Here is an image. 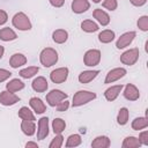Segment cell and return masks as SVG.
I'll list each match as a JSON object with an SVG mask.
<instances>
[{"mask_svg": "<svg viewBox=\"0 0 148 148\" xmlns=\"http://www.w3.org/2000/svg\"><path fill=\"white\" fill-rule=\"evenodd\" d=\"M59 56L53 47H45L39 53V61L44 67H51L58 62Z\"/></svg>", "mask_w": 148, "mask_h": 148, "instance_id": "6da1fadb", "label": "cell"}, {"mask_svg": "<svg viewBox=\"0 0 148 148\" xmlns=\"http://www.w3.org/2000/svg\"><path fill=\"white\" fill-rule=\"evenodd\" d=\"M97 97V95L92 91H88V90H79L74 94L73 96V101H72V106L73 108H77V106H82L91 101H94Z\"/></svg>", "mask_w": 148, "mask_h": 148, "instance_id": "7a4b0ae2", "label": "cell"}, {"mask_svg": "<svg viewBox=\"0 0 148 148\" xmlns=\"http://www.w3.org/2000/svg\"><path fill=\"white\" fill-rule=\"evenodd\" d=\"M12 24L14 28H16L17 30H21V31H28V30H31V28H32L30 18L23 12H18L13 16Z\"/></svg>", "mask_w": 148, "mask_h": 148, "instance_id": "3957f363", "label": "cell"}, {"mask_svg": "<svg viewBox=\"0 0 148 148\" xmlns=\"http://www.w3.org/2000/svg\"><path fill=\"white\" fill-rule=\"evenodd\" d=\"M139 56H140V51L138 47H132L126 50L125 52H123L120 54V62H123L126 66H133L138 60H139Z\"/></svg>", "mask_w": 148, "mask_h": 148, "instance_id": "277c9868", "label": "cell"}, {"mask_svg": "<svg viewBox=\"0 0 148 148\" xmlns=\"http://www.w3.org/2000/svg\"><path fill=\"white\" fill-rule=\"evenodd\" d=\"M101 58H102V53L99 50L90 49V50L86 51V53L83 56V64L88 67H95L99 64Z\"/></svg>", "mask_w": 148, "mask_h": 148, "instance_id": "5b68a950", "label": "cell"}, {"mask_svg": "<svg viewBox=\"0 0 148 148\" xmlns=\"http://www.w3.org/2000/svg\"><path fill=\"white\" fill-rule=\"evenodd\" d=\"M67 97H68V94L64 92L62 90L52 89L50 92L46 94V103H47L50 106L54 108V106H56L58 103H60L61 101L67 99Z\"/></svg>", "mask_w": 148, "mask_h": 148, "instance_id": "8992f818", "label": "cell"}, {"mask_svg": "<svg viewBox=\"0 0 148 148\" xmlns=\"http://www.w3.org/2000/svg\"><path fill=\"white\" fill-rule=\"evenodd\" d=\"M68 74H69V69L67 67H58L50 73V80L53 83L59 84L67 80Z\"/></svg>", "mask_w": 148, "mask_h": 148, "instance_id": "52a82bcc", "label": "cell"}, {"mask_svg": "<svg viewBox=\"0 0 148 148\" xmlns=\"http://www.w3.org/2000/svg\"><path fill=\"white\" fill-rule=\"evenodd\" d=\"M136 36V32L135 31H127V32H124L123 35H120V37L117 39L116 42V47L118 50H123L127 46H130L132 44V42L134 40Z\"/></svg>", "mask_w": 148, "mask_h": 148, "instance_id": "ba28073f", "label": "cell"}, {"mask_svg": "<svg viewBox=\"0 0 148 148\" xmlns=\"http://www.w3.org/2000/svg\"><path fill=\"white\" fill-rule=\"evenodd\" d=\"M127 71L124 68V67H116L111 71L108 72L105 79H104V83L105 84H109V83H113L114 81H118L119 79L124 77L126 75Z\"/></svg>", "mask_w": 148, "mask_h": 148, "instance_id": "9c48e42d", "label": "cell"}, {"mask_svg": "<svg viewBox=\"0 0 148 148\" xmlns=\"http://www.w3.org/2000/svg\"><path fill=\"white\" fill-rule=\"evenodd\" d=\"M20 102V97L15 95L14 92H10L8 90H2L0 92V104L3 106H12Z\"/></svg>", "mask_w": 148, "mask_h": 148, "instance_id": "30bf717a", "label": "cell"}, {"mask_svg": "<svg viewBox=\"0 0 148 148\" xmlns=\"http://www.w3.org/2000/svg\"><path fill=\"white\" fill-rule=\"evenodd\" d=\"M123 95L127 101H131V102H134L140 98V91L136 88V86H134L133 83H127L125 86Z\"/></svg>", "mask_w": 148, "mask_h": 148, "instance_id": "8fae6325", "label": "cell"}, {"mask_svg": "<svg viewBox=\"0 0 148 148\" xmlns=\"http://www.w3.org/2000/svg\"><path fill=\"white\" fill-rule=\"evenodd\" d=\"M49 135V118L42 117L38 120V127H37V139L44 140Z\"/></svg>", "mask_w": 148, "mask_h": 148, "instance_id": "7c38bea8", "label": "cell"}, {"mask_svg": "<svg viewBox=\"0 0 148 148\" xmlns=\"http://www.w3.org/2000/svg\"><path fill=\"white\" fill-rule=\"evenodd\" d=\"M92 16H94V18L101 24V25H103V27H106L109 23H110V15L105 12V10H103L102 8H96V9H94V12H92Z\"/></svg>", "mask_w": 148, "mask_h": 148, "instance_id": "4fadbf2b", "label": "cell"}, {"mask_svg": "<svg viewBox=\"0 0 148 148\" xmlns=\"http://www.w3.org/2000/svg\"><path fill=\"white\" fill-rule=\"evenodd\" d=\"M99 74V71L98 69H88V71H83L79 74L77 76V80L80 83L84 84V83H89L91 82L94 79L97 77V75Z\"/></svg>", "mask_w": 148, "mask_h": 148, "instance_id": "5bb4252c", "label": "cell"}, {"mask_svg": "<svg viewBox=\"0 0 148 148\" xmlns=\"http://www.w3.org/2000/svg\"><path fill=\"white\" fill-rule=\"evenodd\" d=\"M31 88L36 92H44L49 88V82L44 76H37L31 82Z\"/></svg>", "mask_w": 148, "mask_h": 148, "instance_id": "9a60e30c", "label": "cell"}, {"mask_svg": "<svg viewBox=\"0 0 148 148\" xmlns=\"http://www.w3.org/2000/svg\"><path fill=\"white\" fill-rule=\"evenodd\" d=\"M124 86L123 84H116V86H111L109 87L105 91H104V97L108 102H113L118 96L119 94L121 92Z\"/></svg>", "mask_w": 148, "mask_h": 148, "instance_id": "2e32d148", "label": "cell"}, {"mask_svg": "<svg viewBox=\"0 0 148 148\" xmlns=\"http://www.w3.org/2000/svg\"><path fill=\"white\" fill-rule=\"evenodd\" d=\"M90 8V2L88 0H73L72 10L75 14H83Z\"/></svg>", "mask_w": 148, "mask_h": 148, "instance_id": "e0dca14e", "label": "cell"}, {"mask_svg": "<svg viewBox=\"0 0 148 148\" xmlns=\"http://www.w3.org/2000/svg\"><path fill=\"white\" fill-rule=\"evenodd\" d=\"M29 105L34 110V112L37 113V114H42V113H44L46 111L45 103L40 98H38V97H31L29 99Z\"/></svg>", "mask_w": 148, "mask_h": 148, "instance_id": "ac0fdd59", "label": "cell"}, {"mask_svg": "<svg viewBox=\"0 0 148 148\" xmlns=\"http://www.w3.org/2000/svg\"><path fill=\"white\" fill-rule=\"evenodd\" d=\"M27 61H28V59L23 53H14L9 58V65L12 68H18V67L25 65Z\"/></svg>", "mask_w": 148, "mask_h": 148, "instance_id": "d6986e66", "label": "cell"}, {"mask_svg": "<svg viewBox=\"0 0 148 148\" xmlns=\"http://www.w3.org/2000/svg\"><path fill=\"white\" fill-rule=\"evenodd\" d=\"M21 131L27 136H32L36 134V124L32 120H22L21 121Z\"/></svg>", "mask_w": 148, "mask_h": 148, "instance_id": "ffe728a7", "label": "cell"}, {"mask_svg": "<svg viewBox=\"0 0 148 148\" xmlns=\"http://www.w3.org/2000/svg\"><path fill=\"white\" fill-rule=\"evenodd\" d=\"M68 39V32L65 29H57L52 32V40L56 44H64Z\"/></svg>", "mask_w": 148, "mask_h": 148, "instance_id": "44dd1931", "label": "cell"}, {"mask_svg": "<svg viewBox=\"0 0 148 148\" xmlns=\"http://www.w3.org/2000/svg\"><path fill=\"white\" fill-rule=\"evenodd\" d=\"M110 145H111V141L106 135H98L91 142L92 148H108L110 147Z\"/></svg>", "mask_w": 148, "mask_h": 148, "instance_id": "7402d4cb", "label": "cell"}, {"mask_svg": "<svg viewBox=\"0 0 148 148\" xmlns=\"http://www.w3.org/2000/svg\"><path fill=\"white\" fill-rule=\"evenodd\" d=\"M17 38V35L16 32L9 28V27H5L2 29H0V39L3 40V42H10V40H14Z\"/></svg>", "mask_w": 148, "mask_h": 148, "instance_id": "603a6c76", "label": "cell"}, {"mask_svg": "<svg viewBox=\"0 0 148 148\" xmlns=\"http://www.w3.org/2000/svg\"><path fill=\"white\" fill-rule=\"evenodd\" d=\"M24 88V82L21 81L20 79H12L6 83V90L10 92H16L18 90H22Z\"/></svg>", "mask_w": 148, "mask_h": 148, "instance_id": "cb8c5ba5", "label": "cell"}, {"mask_svg": "<svg viewBox=\"0 0 148 148\" xmlns=\"http://www.w3.org/2000/svg\"><path fill=\"white\" fill-rule=\"evenodd\" d=\"M116 37V34L113 30H110V29H105V30H102L99 34H98V40L103 44H109L111 43Z\"/></svg>", "mask_w": 148, "mask_h": 148, "instance_id": "d4e9b609", "label": "cell"}, {"mask_svg": "<svg viewBox=\"0 0 148 148\" xmlns=\"http://www.w3.org/2000/svg\"><path fill=\"white\" fill-rule=\"evenodd\" d=\"M81 29L82 31L84 32H88V34H91V32H96L99 27L96 22H94L92 20H84L81 22Z\"/></svg>", "mask_w": 148, "mask_h": 148, "instance_id": "484cf974", "label": "cell"}, {"mask_svg": "<svg viewBox=\"0 0 148 148\" xmlns=\"http://www.w3.org/2000/svg\"><path fill=\"white\" fill-rule=\"evenodd\" d=\"M132 128L134 131H141L148 127V118L147 117H136L132 124H131Z\"/></svg>", "mask_w": 148, "mask_h": 148, "instance_id": "4316f807", "label": "cell"}, {"mask_svg": "<svg viewBox=\"0 0 148 148\" xmlns=\"http://www.w3.org/2000/svg\"><path fill=\"white\" fill-rule=\"evenodd\" d=\"M38 72H39V68H38L37 66H28V67L21 69V71L18 72V74H20V76H21L22 79H31V77H34Z\"/></svg>", "mask_w": 148, "mask_h": 148, "instance_id": "83f0119b", "label": "cell"}, {"mask_svg": "<svg viewBox=\"0 0 148 148\" xmlns=\"http://www.w3.org/2000/svg\"><path fill=\"white\" fill-rule=\"evenodd\" d=\"M121 147L123 148H139L141 147V143L139 141V139L136 136H126L121 143Z\"/></svg>", "mask_w": 148, "mask_h": 148, "instance_id": "f1b7e54d", "label": "cell"}, {"mask_svg": "<svg viewBox=\"0 0 148 148\" xmlns=\"http://www.w3.org/2000/svg\"><path fill=\"white\" fill-rule=\"evenodd\" d=\"M66 128V121L61 118H54L52 121V131L54 134H61Z\"/></svg>", "mask_w": 148, "mask_h": 148, "instance_id": "f546056e", "label": "cell"}, {"mask_svg": "<svg viewBox=\"0 0 148 148\" xmlns=\"http://www.w3.org/2000/svg\"><path fill=\"white\" fill-rule=\"evenodd\" d=\"M17 116H18V118H21L22 120H32V121L36 120L35 114L32 113V111H31L28 106H22V108L18 110Z\"/></svg>", "mask_w": 148, "mask_h": 148, "instance_id": "4dcf8cb0", "label": "cell"}, {"mask_svg": "<svg viewBox=\"0 0 148 148\" xmlns=\"http://www.w3.org/2000/svg\"><path fill=\"white\" fill-rule=\"evenodd\" d=\"M128 117H130V111L127 108H121L119 109V112L117 114V123L120 126H124L128 123Z\"/></svg>", "mask_w": 148, "mask_h": 148, "instance_id": "1f68e13d", "label": "cell"}, {"mask_svg": "<svg viewBox=\"0 0 148 148\" xmlns=\"http://www.w3.org/2000/svg\"><path fill=\"white\" fill-rule=\"evenodd\" d=\"M81 142H82V139H81V135L80 134H71L67 138V140H66L65 147H67V148H74V147L80 146Z\"/></svg>", "mask_w": 148, "mask_h": 148, "instance_id": "d6a6232c", "label": "cell"}, {"mask_svg": "<svg viewBox=\"0 0 148 148\" xmlns=\"http://www.w3.org/2000/svg\"><path fill=\"white\" fill-rule=\"evenodd\" d=\"M136 25L141 31H148V16L147 15H142L138 18L136 21Z\"/></svg>", "mask_w": 148, "mask_h": 148, "instance_id": "836d02e7", "label": "cell"}, {"mask_svg": "<svg viewBox=\"0 0 148 148\" xmlns=\"http://www.w3.org/2000/svg\"><path fill=\"white\" fill-rule=\"evenodd\" d=\"M62 143H64V136L61 134H56V136L50 142L49 148H60Z\"/></svg>", "mask_w": 148, "mask_h": 148, "instance_id": "e575fe53", "label": "cell"}, {"mask_svg": "<svg viewBox=\"0 0 148 148\" xmlns=\"http://www.w3.org/2000/svg\"><path fill=\"white\" fill-rule=\"evenodd\" d=\"M102 6H103L105 9L113 12V10H116L117 7H118V1H117V0H104V1L102 2Z\"/></svg>", "mask_w": 148, "mask_h": 148, "instance_id": "d590c367", "label": "cell"}, {"mask_svg": "<svg viewBox=\"0 0 148 148\" xmlns=\"http://www.w3.org/2000/svg\"><path fill=\"white\" fill-rule=\"evenodd\" d=\"M54 108L57 109V111H58V112L67 111V110H68V108H69V102H68L67 99H64V101H61L60 103H58Z\"/></svg>", "mask_w": 148, "mask_h": 148, "instance_id": "8d00e7d4", "label": "cell"}, {"mask_svg": "<svg viewBox=\"0 0 148 148\" xmlns=\"http://www.w3.org/2000/svg\"><path fill=\"white\" fill-rule=\"evenodd\" d=\"M139 141L141 143V146H148V131H142L140 134H139Z\"/></svg>", "mask_w": 148, "mask_h": 148, "instance_id": "74e56055", "label": "cell"}, {"mask_svg": "<svg viewBox=\"0 0 148 148\" xmlns=\"http://www.w3.org/2000/svg\"><path fill=\"white\" fill-rule=\"evenodd\" d=\"M12 76V73L8 71V69H5V68H0V83L8 80L9 77Z\"/></svg>", "mask_w": 148, "mask_h": 148, "instance_id": "f35d334b", "label": "cell"}, {"mask_svg": "<svg viewBox=\"0 0 148 148\" xmlns=\"http://www.w3.org/2000/svg\"><path fill=\"white\" fill-rule=\"evenodd\" d=\"M8 21V14L6 10L0 9V25H3Z\"/></svg>", "mask_w": 148, "mask_h": 148, "instance_id": "ab89813d", "label": "cell"}, {"mask_svg": "<svg viewBox=\"0 0 148 148\" xmlns=\"http://www.w3.org/2000/svg\"><path fill=\"white\" fill-rule=\"evenodd\" d=\"M49 2H50L51 6H53V7H56V8H60V7L64 6L65 0H49Z\"/></svg>", "mask_w": 148, "mask_h": 148, "instance_id": "60d3db41", "label": "cell"}, {"mask_svg": "<svg viewBox=\"0 0 148 148\" xmlns=\"http://www.w3.org/2000/svg\"><path fill=\"white\" fill-rule=\"evenodd\" d=\"M130 2H131L134 7H141V6L146 5L147 0H130Z\"/></svg>", "mask_w": 148, "mask_h": 148, "instance_id": "b9f144b4", "label": "cell"}, {"mask_svg": "<svg viewBox=\"0 0 148 148\" xmlns=\"http://www.w3.org/2000/svg\"><path fill=\"white\" fill-rule=\"evenodd\" d=\"M25 148H38V143L34 141H28L25 143Z\"/></svg>", "mask_w": 148, "mask_h": 148, "instance_id": "7bdbcfd3", "label": "cell"}, {"mask_svg": "<svg viewBox=\"0 0 148 148\" xmlns=\"http://www.w3.org/2000/svg\"><path fill=\"white\" fill-rule=\"evenodd\" d=\"M3 53H5V47L2 45H0V59L3 57Z\"/></svg>", "mask_w": 148, "mask_h": 148, "instance_id": "ee69618b", "label": "cell"}, {"mask_svg": "<svg viewBox=\"0 0 148 148\" xmlns=\"http://www.w3.org/2000/svg\"><path fill=\"white\" fill-rule=\"evenodd\" d=\"M102 0H92V2H95V3H99Z\"/></svg>", "mask_w": 148, "mask_h": 148, "instance_id": "f6af8a7d", "label": "cell"}]
</instances>
